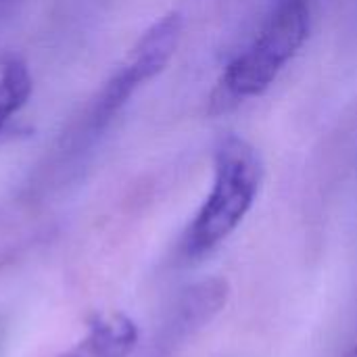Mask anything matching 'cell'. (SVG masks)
Instances as JSON below:
<instances>
[{
  "mask_svg": "<svg viewBox=\"0 0 357 357\" xmlns=\"http://www.w3.org/2000/svg\"><path fill=\"white\" fill-rule=\"evenodd\" d=\"M261 178V159L251 142L236 134H228L218 142L211 192L184 238V251L190 257L209 253L241 226L255 203Z\"/></svg>",
  "mask_w": 357,
  "mask_h": 357,
  "instance_id": "cell-1",
  "label": "cell"
},
{
  "mask_svg": "<svg viewBox=\"0 0 357 357\" xmlns=\"http://www.w3.org/2000/svg\"><path fill=\"white\" fill-rule=\"evenodd\" d=\"M307 33V2L284 0L261 27L257 38L224 69L211 96V111L224 113L247 98L264 94L305 44Z\"/></svg>",
  "mask_w": 357,
  "mask_h": 357,
  "instance_id": "cell-2",
  "label": "cell"
},
{
  "mask_svg": "<svg viewBox=\"0 0 357 357\" xmlns=\"http://www.w3.org/2000/svg\"><path fill=\"white\" fill-rule=\"evenodd\" d=\"M180 38H182V15L180 13H167L151 29H146L144 36L134 46L130 61L105 88L102 98L98 102L100 113L105 117L111 115L130 98V94L138 86H142L144 82L159 75L172 61V56L180 44Z\"/></svg>",
  "mask_w": 357,
  "mask_h": 357,
  "instance_id": "cell-3",
  "label": "cell"
},
{
  "mask_svg": "<svg viewBox=\"0 0 357 357\" xmlns=\"http://www.w3.org/2000/svg\"><path fill=\"white\" fill-rule=\"evenodd\" d=\"M138 341L136 324L123 314H107L92 320L86 337L59 357H126Z\"/></svg>",
  "mask_w": 357,
  "mask_h": 357,
  "instance_id": "cell-4",
  "label": "cell"
},
{
  "mask_svg": "<svg viewBox=\"0 0 357 357\" xmlns=\"http://www.w3.org/2000/svg\"><path fill=\"white\" fill-rule=\"evenodd\" d=\"M31 75L19 56H10L0 71V130L4 123L25 107L31 96Z\"/></svg>",
  "mask_w": 357,
  "mask_h": 357,
  "instance_id": "cell-5",
  "label": "cell"
},
{
  "mask_svg": "<svg viewBox=\"0 0 357 357\" xmlns=\"http://www.w3.org/2000/svg\"><path fill=\"white\" fill-rule=\"evenodd\" d=\"M343 357H357V345L354 347V349H349V351H347Z\"/></svg>",
  "mask_w": 357,
  "mask_h": 357,
  "instance_id": "cell-6",
  "label": "cell"
}]
</instances>
